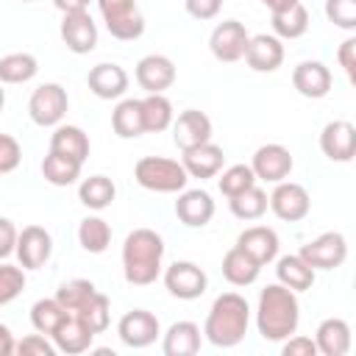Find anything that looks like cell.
I'll return each instance as SVG.
<instances>
[{"label": "cell", "instance_id": "6da1fadb", "mask_svg": "<svg viewBox=\"0 0 356 356\" xmlns=\"http://www.w3.org/2000/svg\"><path fill=\"white\" fill-rule=\"evenodd\" d=\"M298 320H300V309H298V298L289 286L270 284L261 289L256 323H259V334L264 339H270V342L286 339L289 334H295Z\"/></svg>", "mask_w": 356, "mask_h": 356}, {"label": "cell", "instance_id": "7a4b0ae2", "mask_svg": "<svg viewBox=\"0 0 356 356\" xmlns=\"http://www.w3.org/2000/svg\"><path fill=\"white\" fill-rule=\"evenodd\" d=\"M161 256H164V242L156 231H150V228L131 231L125 236V245H122L125 281L136 284V286L153 284L161 273Z\"/></svg>", "mask_w": 356, "mask_h": 356}, {"label": "cell", "instance_id": "3957f363", "mask_svg": "<svg viewBox=\"0 0 356 356\" xmlns=\"http://www.w3.org/2000/svg\"><path fill=\"white\" fill-rule=\"evenodd\" d=\"M248 323H250L248 300L236 292H225L211 303L203 334L209 337L211 345L231 348V345L242 342V337L248 334Z\"/></svg>", "mask_w": 356, "mask_h": 356}, {"label": "cell", "instance_id": "277c9868", "mask_svg": "<svg viewBox=\"0 0 356 356\" xmlns=\"http://www.w3.org/2000/svg\"><path fill=\"white\" fill-rule=\"evenodd\" d=\"M134 178L153 192H181L186 186V170L184 164L161 156H145L134 167Z\"/></svg>", "mask_w": 356, "mask_h": 356}, {"label": "cell", "instance_id": "5b68a950", "mask_svg": "<svg viewBox=\"0 0 356 356\" xmlns=\"http://www.w3.org/2000/svg\"><path fill=\"white\" fill-rule=\"evenodd\" d=\"M97 6H100V14L106 19V28H108V33L114 39L131 42V39H139L142 36L145 19L136 11V3L134 0H97Z\"/></svg>", "mask_w": 356, "mask_h": 356}, {"label": "cell", "instance_id": "8992f818", "mask_svg": "<svg viewBox=\"0 0 356 356\" xmlns=\"http://www.w3.org/2000/svg\"><path fill=\"white\" fill-rule=\"evenodd\" d=\"M312 270H334L345 261L348 256V242L339 231H328V234H320L317 239H312L309 245L300 248L298 253Z\"/></svg>", "mask_w": 356, "mask_h": 356}, {"label": "cell", "instance_id": "52a82bcc", "mask_svg": "<svg viewBox=\"0 0 356 356\" xmlns=\"http://www.w3.org/2000/svg\"><path fill=\"white\" fill-rule=\"evenodd\" d=\"M31 120L36 125H56L67 114V92L58 83H42L28 100Z\"/></svg>", "mask_w": 356, "mask_h": 356}, {"label": "cell", "instance_id": "ba28073f", "mask_svg": "<svg viewBox=\"0 0 356 356\" xmlns=\"http://www.w3.org/2000/svg\"><path fill=\"white\" fill-rule=\"evenodd\" d=\"M267 206L275 211V217L286 220V222H295V220H303L309 214V192L300 186V184H292V181H278V186L273 189V195L267 197Z\"/></svg>", "mask_w": 356, "mask_h": 356}, {"label": "cell", "instance_id": "9c48e42d", "mask_svg": "<svg viewBox=\"0 0 356 356\" xmlns=\"http://www.w3.org/2000/svg\"><path fill=\"white\" fill-rule=\"evenodd\" d=\"M164 284H167L170 295L181 298V300H195V298H200L206 292V284L209 281H206V273L197 264H192V261H175V264L167 267Z\"/></svg>", "mask_w": 356, "mask_h": 356}, {"label": "cell", "instance_id": "30bf717a", "mask_svg": "<svg viewBox=\"0 0 356 356\" xmlns=\"http://www.w3.org/2000/svg\"><path fill=\"white\" fill-rule=\"evenodd\" d=\"M248 42H250V36H248L245 25L236 22V19H225V22H220V25L211 31L209 47H211V53H214L220 61H239V58L245 56Z\"/></svg>", "mask_w": 356, "mask_h": 356}, {"label": "cell", "instance_id": "8fae6325", "mask_svg": "<svg viewBox=\"0 0 356 356\" xmlns=\"http://www.w3.org/2000/svg\"><path fill=\"white\" fill-rule=\"evenodd\" d=\"M250 170H253L256 178L278 184L292 172V153L284 145H261L253 156Z\"/></svg>", "mask_w": 356, "mask_h": 356}, {"label": "cell", "instance_id": "7c38bea8", "mask_svg": "<svg viewBox=\"0 0 356 356\" xmlns=\"http://www.w3.org/2000/svg\"><path fill=\"white\" fill-rule=\"evenodd\" d=\"M117 334H120V339L128 348H145V345L156 342V337H159V320H156V314H150L145 309H134V312L122 314V320L117 325Z\"/></svg>", "mask_w": 356, "mask_h": 356}, {"label": "cell", "instance_id": "4fadbf2b", "mask_svg": "<svg viewBox=\"0 0 356 356\" xmlns=\"http://www.w3.org/2000/svg\"><path fill=\"white\" fill-rule=\"evenodd\" d=\"M17 256H19V264L28 267V270H36L42 267L47 259H50V250H53V239L44 228L39 225H28L22 228V234H17Z\"/></svg>", "mask_w": 356, "mask_h": 356}, {"label": "cell", "instance_id": "5bb4252c", "mask_svg": "<svg viewBox=\"0 0 356 356\" xmlns=\"http://www.w3.org/2000/svg\"><path fill=\"white\" fill-rule=\"evenodd\" d=\"M320 147L331 161H350L356 153V128L345 120H334L320 134Z\"/></svg>", "mask_w": 356, "mask_h": 356}, {"label": "cell", "instance_id": "9a60e30c", "mask_svg": "<svg viewBox=\"0 0 356 356\" xmlns=\"http://www.w3.org/2000/svg\"><path fill=\"white\" fill-rule=\"evenodd\" d=\"M175 81V67L167 56H145L139 64H136V83L147 92V95H161L170 83Z\"/></svg>", "mask_w": 356, "mask_h": 356}, {"label": "cell", "instance_id": "2e32d148", "mask_svg": "<svg viewBox=\"0 0 356 356\" xmlns=\"http://www.w3.org/2000/svg\"><path fill=\"white\" fill-rule=\"evenodd\" d=\"M61 39L72 53H89L97 44V28L95 19L86 11H75V14H64L61 22Z\"/></svg>", "mask_w": 356, "mask_h": 356}, {"label": "cell", "instance_id": "e0dca14e", "mask_svg": "<svg viewBox=\"0 0 356 356\" xmlns=\"http://www.w3.org/2000/svg\"><path fill=\"white\" fill-rule=\"evenodd\" d=\"M242 58H245L248 67L256 70V72H273V70H278L281 61H284V44H281L278 36L259 33V36H253V39L248 42Z\"/></svg>", "mask_w": 356, "mask_h": 356}, {"label": "cell", "instance_id": "ac0fdd59", "mask_svg": "<svg viewBox=\"0 0 356 356\" xmlns=\"http://www.w3.org/2000/svg\"><path fill=\"white\" fill-rule=\"evenodd\" d=\"M172 139L181 150H189L195 145H203L211 139V120L197 111V108H189L184 114H178V120L172 122Z\"/></svg>", "mask_w": 356, "mask_h": 356}, {"label": "cell", "instance_id": "d6986e66", "mask_svg": "<svg viewBox=\"0 0 356 356\" xmlns=\"http://www.w3.org/2000/svg\"><path fill=\"white\" fill-rule=\"evenodd\" d=\"M175 214H178V220L184 225L200 228L214 217V200L203 189H189L175 200Z\"/></svg>", "mask_w": 356, "mask_h": 356}, {"label": "cell", "instance_id": "ffe728a7", "mask_svg": "<svg viewBox=\"0 0 356 356\" xmlns=\"http://www.w3.org/2000/svg\"><path fill=\"white\" fill-rule=\"evenodd\" d=\"M292 83L303 97H325L331 89V72L320 61H300L292 72Z\"/></svg>", "mask_w": 356, "mask_h": 356}, {"label": "cell", "instance_id": "44dd1931", "mask_svg": "<svg viewBox=\"0 0 356 356\" xmlns=\"http://www.w3.org/2000/svg\"><path fill=\"white\" fill-rule=\"evenodd\" d=\"M222 161H225L222 147H217L211 142H203V145H195V147L184 150V170H186V175H195V178L217 175Z\"/></svg>", "mask_w": 356, "mask_h": 356}, {"label": "cell", "instance_id": "7402d4cb", "mask_svg": "<svg viewBox=\"0 0 356 356\" xmlns=\"http://www.w3.org/2000/svg\"><path fill=\"white\" fill-rule=\"evenodd\" d=\"M236 245H239L248 256H253L259 264L273 261L275 253H278V236H275V231L267 228V225H250V228H245V231L239 234Z\"/></svg>", "mask_w": 356, "mask_h": 356}, {"label": "cell", "instance_id": "603a6c76", "mask_svg": "<svg viewBox=\"0 0 356 356\" xmlns=\"http://www.w3.org/2000/svg\"><path fill=\"white\" fill-rule=\"evenodd\" d=\"M86 81H89V89L103 100L120 97L128 89V75L120 64H97V67L89 70Z\"/></svg>", "mask_w": 356, "mask_h": 356}, {"label": "cell", "instance_id": "cb8c5ba5", "mask_svg": "<svg viewBox=\"0 0 356 356\" xmlns=\"http://www.w3.org/2000/svg\"><path fill=\"white\" fill-rule=\"evenodd\" d=\"M317 350L325 356H345L350 348V328L345 320L339 317H328L320 323L317 328V339H314Z\"/></svg>", "mask_w": 356, "mask_h": 356}, {"label": "cell", "instance_id": "d4e9b609", "mask_svg": "<svg viewBox=\"0 0 356 356\" xmlns=\"http://www.w3.org/2000/svg\"><path fill=\"white\" fill-rule=\"evenodd\" d=\"M259 270H261V264H259L253 256H248L239 245H234V248L225 253V259H222V275H225L234 286H248V284H253V281L259 278Z\"/></svg>", "mask_w": 356, "mask_h": 356}, {"label": "cell", "instance_id": "484cf974", "mask_svg": "<svg viewBox=\"0 0 356 356\" xmlns=\"http://www.w3.org/2000/svg\"><path fill=\"white\" fill-rule=\"evenodd\" d=\"M200 350V328L189 320L172 323L164 334V353L167 356H195Z\"/></svg>", "mask_w": 356, "mask_h": 356}, {"label": "cell", "instance_id": "4316f807", "mask_svg": "<svg viewBox=\"0 0 356 356\" xmlns=\"http://www.w3.org/2000/svg\"><path fill=\"white\" fill-rule=\"evenodd\" d=\"M92 331L70 312L67 317H64V323L53 331V339H56V348L58 350H64V353H83L89 345H92Z\"/></svg>", "mask_w": 356, "mask_h": 356}, {"label": "cell", "instance_id": "83f0119b", "mask_svg": "<svg viewBox=\"0 0 356 356\" xmlns=\"http://www.w3.org/2000/svg\"><path fill=\"white\" fill-rule=\"evenodd\" d=\"M50 150L61 153V156H70V159L83 164V159L89 156V139L78 125H61L50 136Z\"/></svg>", "mask_w": 356, "mask_h": 356}, {"label": "cell", "instance_id": "f1b7e54d", "mask_svg": "<svg viewBox=\"0 0 356 356\" xmlns=\"http://www.w3.org/2000/svg\"><path fill=\"white\" fill-rule=\"evenodd\" d=\"M306 28H309V11L300 6V0L284 11H273V31L281 39H298L306 33Z\"/></svg>", "mask_w": 356, "mask_h": 356}, {"label": "cell", "instance_id": "f546056e", "mask_svg": "<svg viewBox=\"0 0 356 356\" xmlns=\"http://www.w3.org/2000/svg\"><path fill=\"white\" fill-rule=\"evenodd\" d=\"M142 106V128L145 131H164L172 125V103L164 95H147L145 100H139Z\"/></svg>", "mask_w": 356, "mask_h": 356}, {"label": "cell", "instance_id": "4dcf8cb0", "mask_svg": "<svg viewBox=\"0 0 356 356\" xmlns=\"http://www.w3.org/2000/svg\"><path fill=\"white\" fill-rule=\"evenodd\" d=\"M278 281L284 286H289L292 292H300V289H309L314 284V270L300 259V256H284L278 261Z\"/></svg>", "mask_w": 356, "mask_h": 356}, {"label": "cell", "instance_id": "1f68e13d", "mask_svg": "<svg viewBox=\"0 0 356 356\" xmlns=\"http://www.w3.org/2000/svg\"><path fill=\"white\" fill-rule=\"evenodd\" d=\"M72 314H75L92 334H100V331H106V325H108V298L95 289Z\"/></svg>", "mask_w": 356, "mask_h": 356}, {"label": "cell", "instance_id": "d6a6232c", "mask_svg": "<svg viewBox=\"0 0 356 356\" xmlns=\"http://www.w3.org/2000/svg\"><path fill=\"white\" fill-rule=\"evenodd\" d=\"M39 64L31 53H8L0 58V83H25L36 75Z\"/></svg>", "mask_w": 356, "mask_h": 356}, {"label": "cell", "instance_id": "836d02e7", "mask_svg": "<svg viewBox=\"0 0 356 356\" xmlns=\"http://www.w3.org/2000/svg\"><path fill=\"white\" fill-rule=\"evenodd\" d=\"M42 172L50 184L56 186H70L78 175H81V161L70 159V156H61V153H47L44 161H42Z\"/></svg>", "mask_w": 356, "mask_h": 356}, {"label": "cell", "instance_id": "e575fe53", "mask_svg": "<svg viewBox=\"0 0 356 356\" xmlns=\"http://www.w3.org/2000/svg\"><path fill=\"white\" fill-rule=\"evenodd\" d=\"M78 242H81V248L89 250V253H103V250L108 248V242H111V228H108V222L100 220V217H86V220H81V225H78Z\"/></svg>", "mask_w": 356, "mask_h": 356}, {"label": "cell", "instance_id": "d590c367", "mask_svg": "<svg viewBox=\"0 0 356 356\" xmlns=\"http://www.w3.org/2000/svg\"><path fill=\"white\" fill-rule=\"evenodd\" d=\"M67 314H70V312H67L56 298H44V300H36V303H33V309H31V323H33V328H36L39 334H53V331L64 323Z\"/></svg>", "mask_w": 356, "mask_h": 356}, {"label": "cell", "instance_id": "8d00e7d4", "mask_svg": "<svg viewBox=\"0 0 356 356\" xmlns=\"http://www.w3.org/2000/svg\"><path fill=\"white\" fill-rule=\"evenodd\" d=\"M111 125H114L117 136H122V139L139 136L145 131L142 128V106H139V100H122L111 114Z\"/></svg>", "mask_w": 356, "mask_h": 356}, {"label": "cell", "instance_id": "74e56055", "mask_svg": "<svg viewBox=\"0 0 356 356\" xmlns=\"http://www.w3.org/2000/svg\"><path fill=\"white\" fill-rule=\"evenodd\" d=\"M228 203H231L234 217H239V220H259V217L267 211V195H264L256 184L248 186L245 192L228 197Z\"/></svg>", "mask_w": 356, "mask_h": 356}, {"label": "cell", "instance_id": "f35d334b", "mask_svg": "<svg viewBox=\"0 0 356 356\" xmlns=\"http://www.w3.org/2000/svg\"><path fill=\"white\" fill-rule=\"evenodd\" d=\"M114 195H117V189H114V184H111L106 175H92V178H86V181L81 184V189H78L81 203L89 206V209H106V206L114 200Z\"/></svg>", "mask_w": 356, "mask_h": 356}, {"label": "cell", "instance_id": "ab89813d", "mask_svg": "<svg viewBox=\"0 0 356 356\" xmlns=\"http://www.w3.org/2000/svg\"><path fill=\"white\" fill-rule=\"evenodd\" d=\"M253 184H256L253 170H250L248 164H234V167H228V170L222 172V178H220V192L228 195V197H234V195L245 192V189L253 186Z\"/></svg>", "mask_w": 356, "mask_h": 356}, {"label": "cell", "instance_id": "60d3db41", "mask_svg": "<svg viewBox=\"0 0 356 356\" xmlns=\"http://www.w3.org/2000/svg\"><path fill=\"white\" fill-rule=\"evenodd\" d=\"M92 292H95V284H92V281H86V278H75V281H67V284L58 286L56 300H58L67 312H75Z\"/></svg>", "mask_w": 356, "mask_h": 356}, {"label": "cell", "instance_id": "b9f144b4", "mask_svg": "<svg viewBox=\"0 0 356 356\" xmlns=\"http://www.w3.org/2000/svg\"><path fill=\"white\" fill-rule=\"evenodd\" d=\"M25 286V275L19 267H11V264H0V306L3 303H11Z\"/></svg>", "mask_w": 356, "mask_h": 356}, {"label": "cell", "instance_id": "7bdbcfd3", "mask_svg": "<svg viewBox=\"0 0 356 356\" xmlns=\"http://www.w3.org/2000/svg\"><path fill=\"white\" fill-rule=\"evenodd\" d=\"M325 14L334 25L345 31L356 28V0H325Z\"/></svg>", "mask_w": 356, "mask_h": 356}, {"label": "cell", "instance_id": "ee69618b", "mask_svg": "<svg viewBox=\"0 0 356 356\" xmlns=\"http://www.w3.org/2000/svg\"><path fill=\"white\" fill-rule=\"evenodd\" d=\"M19 164V145L14 136L0 134V172H11Z\"/></svg>", "mask_w": 356, "mask_h": 356}, {"label": "cell", "instance_id": "f6af8a7d", "mask_svg": "<svg viewBox=\"0 0 356 356\" xmlns=\"http://www.w3.org/2000/svg\"><path fill=\"white\" fill-rule=\"evenodd\" d=\"M14 350L22 353V356H31V353H36V356H53V353H56V348H53L44 337H39V334L25 337L19 345H14Z\"/></svg>", "mask_w": 356, "mask_h": 356}, {"label": "cell", "instance_id": "bcb514c9", "mask_svg": "<svg viewBox=\"0 0 356 356\" xmlns=\"http://www.w3.org/2000/svg\"><path fill=\"white\" fill-rule=\"evenodd\" d=\"M184 6L195 19H211L220 14L222 0H184Z\"/></svg>", "mask_w": 356, "mask_h": 356}, {"label": "cell", "instance_id": "7dc6e473", "mask_svg": "<svg viewBox=\"0 0 356 356\" xmlns=\"http://www.w3.org/2000/svg\"><path fill=\"white\" fill-rule=\"evenodd\" d=\"M314 353H317V345L309 337H292L284 345V356H314Z\"/></svg>", "mask_w": 356, "mask_h": 356}, {"label": "cell", "instance_id": "c3c4849f", "mask_svg": "<svg viewBox=\"0 0 356 356\" xmlns=\"http://www.w3.org/2000/svg\"><path fill=\"white\" fill-rule=\"evenodd\" d=\"M337 58L342 64V70L348 72V78L353 81V67H356V39H345L337 50Z\"/></svg>", "mask_w": 356, "mask_h": 356}, {"label": "cell", "instance_id": "681fc988", "mask_svg": "<svg viewBox=\"0 0 356 356\" xmlns=\"http://www.w3.org/2000/svg\"><path fill=\"white\" fill-rule=\"evenodd\" d=\"M14 248H17V231H14L11 220L0 217V259H6Z\"/></svg>", "mask_w": 356, "mask_h": 356}, {"label": "cell", "instance_id": "f907efd6", "mask_svg": "<svg viewBox=\"0 0 356 356\" xmlns=\"http://www.w3.org/2000/svg\"><path fill=\"white\" fill-rule=\"evenodd\" d=\"M53 3H56V8H58V11H64V14L86 11V6H89V0H53Z\"/></svg>", "mask_w": 356, "mask_h": 356}, {"label": "cell", "instance_id": "816d5d0a", "mask_svg": "<svg viewBox=\"0 0 356 356\" xmlns=\"http://www.w3.org/2000/svg\"><path fill=\"white\" fill-rule=\"evenodd\" d=\"M8 353H14V337H11V331L0 323V356H8Z\"/></svg>", "mask_w": 356, "mask_h": 356}, {"label": "cell", "instance_id": "f5cc1de1", "mask_svg": "<svg viewBox=\"0 0 356 356\" xmlns=\"http://www.w3.org/2000/svg\"><path fill=\"white\" fill-rule=\"evenodd\" d=\"M270 11H284V8H289L292 3H298V0H261Z\"/></svg>", "mask_w": 356, "mask_h": 356}, {"label": "cell", "instance_id": "db71d44e", "mask_svg": "<svg viewBox=\"0 0 356 356\" xmlns=\"http://www.w3.org/2000/svg\"><path fill=\"white\" fill-rule=\"evenodd\" d=\"M3 103H6V92H3V86H0V108H3Z\"/></svg>", "mask_w": 356, "mask_h": 356}]
</instances>
